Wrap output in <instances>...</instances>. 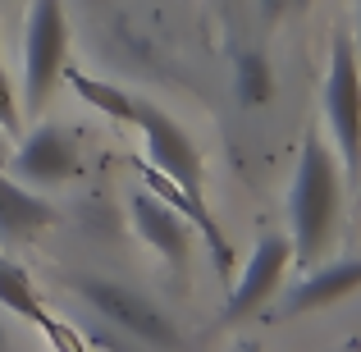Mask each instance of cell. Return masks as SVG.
Returning a JSON list of instances; mask_svg holds the SVG:
<instances>
[{
    "label": "cell",
    "mask_w": 361,
    "mask_h": 352,
    "mask_svg": "<svg viewBox=\"0 0 361 352\" xmlns=\"http://www.w3.org/2000/svg\"><path fill=\"white\" fill-rule=\"evenodd\" d=\"M256 5H261V18H265V23H279L283 14H302L311 0H256Z\"/></svg>",
    "instance_id": "9a60e30c"
},
{
    "label": "cell",
    "mask_w": 361,
    "mask_h": 352,
    "mask_svg": "<svg viewBox=\"0 0 361 352\" xmlns=\"http://www.w3.org/2000/svg\"><path fill=\"white\" fill-rule=\"evenodd\" d=\"M64 64H69V14H64V0H32L23 18V101L27 115L51 101L55 83L64 78Z\"/></svg>",
    "instance_id": "277c9868"
},
{
    "label": "cell",
    "mask_w": 361,
    "mask_h": 352,
    "mask_svg": "<svg viewBox=\"0 0 361 352\" xmlns=\"http://www.w3.org/2000/svg\"><path fill=\"white\" fill-rule=\"evenodd\" d=\"M357 193H361V188H357Z\"/></svg>",
    "instance_id": "d6986e66"
},
{
    "label": "cell",
    "mask_w": 361,
    "mask_h": 352,
    "mask_svg": "<svg viewBox=\"0 0 361 352\" xmlns=\"http://www.w3.org/2000/svg\"><path fill=\"white\" fill-rule=\"evenodd\" d=\"M320 110H325L343 178L361 188V55L353 46V32H334L329 69L320 83Z\"/></svg>",
    "instance_id": "3957f363"
},
{
    "label": "cell",
    "mask_w": 361,
    "mask_h": 352,
    "mask_svg": "<svg viewBox=\"0 0 361 352\" xmlns=\"http://www.w3.org/2000/svg\"><path fill=\"white\" fill-rule=\"evenodd\" d=\"M0 307L14 311L18 320H27L32 329H42V334L55 344V352H82L78 339H73L69 329H64L60 320L46 311V302H42V293L32 289L27 270H18V265H14V261H5V256H0Z\"/></svg>",
    "instance_id": "30bf717a"
},
{
    "label": "cell",
    "mask_w": 361,
    "mask_h": 352,
    "mask_svg": "<svg viewBox=\"0 0 361 352\" xmlns=\"http://www.w3.org/2000/svg\"><path fill=\"white\" fill-rule=\"evenodd\" d=\"M0 352H18V348H14V339H9L5 329H0Z\"/></svg>",
    "instance_id": "e0dca14e"
},
{
    "label": "cell",
    "mask_w": 361,
    "mask_h": 352,
    "mask_svg": "<svg viewBox=\"0 0 361 352\" xmlns=\"http://www.w3.org/2000/svg\"><path fill=\"white\" fill-rule=\"evenodd\" d=\"M18 183H37V188H55L64 178L78 174V147L60 123H42L32 128V138H23L9 156Z\"/></svg>",
    "instance_id": "ba28073f"
},
{
    "label": "cell",
    "mask_w": 361,
    "mask_h": 352,
    "mask_svg": "<svg viewBox=\"0 0 361 352\" xmlns=\"http://www.w3.org/2000/svg\"><path fill=\"white\" fill-rule=\"evenodd\" d=\"M357 289H361V256H348V261H320L288 289V298L279 302L274 316L283 320V316H307V311L338 307V302L353 298Z\"/></svg>",
    "instance_id": "9c48e42d"
},
{
    "label": "cell",
    "mask_w": 361,
    "mask_h": 352,
    "mask_svg": "<svg viewBox=\"0 0 361 352\" xmlns=\"http://www.w3.org/2000/svg\"><path fill=\"white\" fill-rule=\"evenodd\" d=\"M288 265H293V243H288V233H265L261 243H256L252 261H247L243 270H233L238 279H233V289H229L224 325H238V320H247L252 311H261L265 302H270V293L283 284Z\"/></svg>",
    "instance_id": "8992f818"
},
{
    "label": "cell",
    "mask_w": 361,
    "mask_h": 352,
    "mask_svg": "<svg viewBox=\"0 0 361 352\" xmlns=\"http://www.w3.org/2000/svg\"><path fill=\"white\" fill-rule=\"evenodd\" d=\"M0 160H5V142H0Z\"/></svg>",
    "instance_id": "ac0fdd59"
},
{
    "label": "cell",
    "mask_w": 361,
    "mask_h": 352,
    "mask_svg": "<svg viewBox=\"0 0 361 352\" xmlns=\"http://www.w3.org/2000/svg\"><path fill=\"white\" fill-rule=\"evenodd\" d=\"M18 119H23V101H18L9 69L0 64V133H18Z\"/></svg>",
    "instance_id": "5bb4252c"
},
{
    "label": "cell",
    "mask_w": 361,
    "mask_h": 352,
    "mask_svg": "<svg viewBox=\"0 0 361 352\" xmlns=\"http://www.w3.org/2000/svg\"><path fill=\"white\" fill-rule=\"evenodd\" d=\"M128 123L147 138V165L156 169V174H165L169 183H178L183 193L202 197V156H197L192 138H188L156 101H142V97H133Z\"/></svg>",
    "instance_id": "5b68a950"
},
{
    "label": "cell",
    "mask_w": 361,
    "mask_h": 352,
    "mask_svg": "<svg viewBox=\"0 0 361 352\" xmlns=\"http://www.w3.org/2000/svg\"><path fill=\"white\" fill-rule=\"evenodd\" d=\"M69 289L82 307L97 311L106 325H115L133 344L156 348V352H192L188 334L165 316V307H156V302L147 298V293L128 289V284H115V279H101V274H73Z\"/></svg>",
    "instance_id": "7a4b0ae2"
},
{
    "label": "cell",
    "mask_w": 361,
    "mask_h": 352,
    "mask_svg": "<svg viewBox=\"0 0 361 352\" xmlns=\"http://www.w3.org/2000/svg\"><path fill=\"white\" fill-rule=\"evenodd\" d=\"M128 224L165 265H188V256H192V224H188L160 193L133 188L128 193Z\"/></svg>",
    "instance_id": "52a82bcc"
},
{
    "label": "cell",
    "mask_w": 361,
    "mask_h": 352,
    "mask_svg": "<svg viewBox=\"0 0 361 352\" xmlns=\"http://www.w3.org/2000/svg\"><path fill=\"white\" fill-rule=\"evenodd\" d=\"M353 46H357V55H361V0H357V28H353Z\"/></svg>",
    "instance_id": "2e32d148"
},
{
    "label": "cell",
    "mask_w": 361,
    "mask_h": 352,
    "mask_svg": "<svg viewBox=\"0 0 361 352\" xmlns=\"http://www.w3.org/2000/svg\"><path fill=\"white\" fill-rule=\"evenodd\" d=\"M64 73H69L73 92H78L92 110L128 123V115H133V92L128 87H119V83H101V78H92V73H82V69H69V64H64Z\"/></svg>",
    "instance_id": "7c38bea8"
},
{
    "label": "cell",
    "mask_w": 361,
    "mask_h": 352,
    "mask_svg": "<svg viewBox=\"0 0 361 352\" xmlns=\"http://www.w3.org/2000/svg\"><path fill=\"white\" fill-rule=\"evenodd\" d=\"M238 97H243V106H261L270 97V69H265V60L256 51L238 60Z\"/></svg>",
    "instance_id": "4fadbf2b"
},
{
    "label": "cell",
    "mask_w": 361,
    "mask_h": 352,
    "mask_svg": "<svg viewBox=\"0 0 361 352\" xmlns=\"http://www.w3.org/2000/svg\"><path fill=\"white\" fill-rule=\"evenodd\" d=\"M55 224V206L46 197H37L27 183L0 174V247L27 243V238L46 233Z\"/></svg>",
    "instance_id": "8fae6325"
},
{
    "label": "cell",
    "mask_w": 361,
    "mask_h": 352,
    "mask_svg": "<svg viewBox=\"0 0 361 352\" xmlns=\"http://www.w3.org/2000/svg\"><path fill=\"white\" fill-rule=\"evenodd\" d=\"M343 165L334 147H325L316 128H307L298 151V169L288 183V243L298 265H320L338 238V211H343Z\"/></svg>",
    "instance_id": "6da1fadb"
}]
</instances>
